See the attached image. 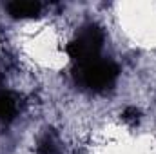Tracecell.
I'll list each match as a JSON object with an SVG mask.
<instances>
[{"label":"cell","mask_w":156,"mask_h":154,"mask_svg":"<svg viewBox=\"0 0 156 154\" xmlns=\"http://www.w3.org/2000/svg\"><path fill=\"white\" fill-rule=\"evenodd\" d=\"M122 118H123V121H127V123H131V125H136V123L142 120V113H140L138 107L131 105V107H127V109L122 113Z\"/></svg>","instance_id":"8992f818"},{"label":"cell","mask_w":156,"mask_h":154,"mask_svg":"<svg viewBox=\"0 0 156 154\" xmlns=\"http://www.w3.org/2000/svg\"><path fill=\"white\" fill-rule=\"evenodd\" d=\"M37 154H62L60 142L53 131H45L37 143Z\"/></svg>","instance_id":"5b68a950"},{"label":"cell","mask_w":156,"mask_h":154,"mask_svg":"<svg viewBox=\"0 0 156 154\" xmlns=\"http://www.w3.org/2000/svg\"><path fill=\"white\" fill-rule=\"evenodd\" d=\"M24 107L22 96L11 89L0 87V123H11Z\"/></svg>","instance_id":"3957f363"},{"label":"cell","mask_w":156,"mask_h":154,"mask_svg":"<svg viewBox=\"0 0 156 154\" xmlns=\"http://www.w3.org/2000/svg\"><path fill=\"white\" fill-rule=\"evenodd\" d=\"M120 76V65L111 58H93L89 62L78 64L73 67V78L78 87L89 93H107L116 85Z\"/></svg>","instance_id":"6da1fadb"},{"label":"cell","mask_w":156,"mask_h":154,"mask_svg":"<svg viewBox=\"0 0 156 154\" xmlns=\"http://www.w3.org/2000/svg\"><path fill=\"white\" fill-rule=\"evenodd\" d=\"M42 4L40 2H20V0H15V2H7L5 4V11L9 13L11 18H16V20H24V18H35L42 13Z\"/></svg>","instance_id":"277c9868"},{"label":"cell","mask_w":156,"mask_h":154,"mask_svg":"<svg viewBox=\"0 0 156 154\" xmlns=\"http://www.w3.org/2000/svg\"><path fill=\"white\" fill-rule=\"evenodd\" d=\"M104 44H105L104 27L96 22H87L76 31L75 38L66 45V53L73 60V64L78 65L102 56Z\"/></svg>","instance_id":"7a4b0ae2"}]
</instances>
